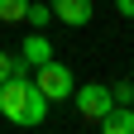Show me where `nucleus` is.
Wrapping results in <instances>:
<instances>
[{"label": "nucleus", "mask_w": 134, "mask_h": 134, "mask_svg": "<svg viewBox=\"0 0 134 134\" xmlns=\"http://www.w3.org/2000/svg\"><path fill=\"white\" fill-rule=\"evenodd\" d=\"M34 67L29 62H14V72L0 81V115H5L10 125H19V129H34V125H43L48 120V100L38 86H34Z\"/></svg>", "instance_id": "nucleus-1"}, {"label": "nucleus", "mask_w": 134, "mask_h": 134, "mask_svg": "<svg viewBox=\"0 0 134 134\" xmlns=\"http://www.w3.org/2000/svg\"><path fill=\"white\" fill-rule=\"evenodd\" d=\"M29 77H34V86H38L48 100H67V96H72V86H77L72 67H67V62H53V58H48V62H38Z\"/></svg>", "instance_id": "nucleus-2"}, {"label": "nucleus", "mask_w": 134, "mask_h": 134, "mask_svg": "<svg viewBox=\"0 0 134 134\" xmlns=\"http://www.w3.org/2000/svg\"><path fill=\"white\" fill-rule=\"evenodd\" d=\"M72 105H77V115H81L86 125H96L100 115H105V110L115 105V100H110V86H105V81H86L81 91L72 86Z\"/></svg>", "instance_id": "nucleus-3"}, {"label": "nucleus", "mask_w": 134, "mask_h": 134, "mask_svg": "<svg viewBox=\"0 0 134 134\" xmlns=\"http://www.w3.org/2000/svg\"><path fill=\"white\" fill-rule=\"evenodd\" d=\"M48 10H53V19H58V24H67V29L91 24V14H96L91 0H48Z\"/></svg>", "instance_id": "nucleus-4"}, {"label": "nucleus", "mask_w": 134, "mask_h": 134, "mask_svg": "<svg viewBox=\"0 0 134 134\" xmlns=\"http://www.w3.org/2000/svg\"><path fill=\"white\" fill-rule=\"evenodd\" d=\"M48 58H53V43H48V34H43V29L24 34V43H19V62L38 67V62H48Z\"/></svg>", "instance_id": "nucleus-5"}, {"label": "nucleus", "mask_w": 134, "mask_h": 134, "mask_svg": "<svg viewBox=\"0 0 134 134\" xmlns=\"http://www.w3.org/2000/svg\"><path fill=\"white\" fill-rule=\"evenodd\" d=\"M96 125L105 129V134H134V105H110Z\"/></svg>", "instance_id": "nucleus-6"}, {"label": "nucleus", "mask_w": 134, "mask_h": 134, "mask_svg": "<svg viewBox=\"0 0 134 134\" xmlns=\"http://www.w3.org/2000/svg\"><path fill=\"white\" fill-rule=\"evenodd\" d=\"M29 0H0V24H24Z\"/></svg>", "instance_id": "nucleus-7"}, {"label": "nucleus", "mask_w": 134, "mask_h": 134, "mask_svg": "<svg viewBox=\"0 0 134 134\" xmlns=\"http://www.w3.org/2000/svg\"><path fill=\"white\" fill-rule=\"evenodd\" d=\"M110 100H115V105H134V81H129V77H120V81L110 86Z\"/></svg>", "instance_id": "nucleus-8"}, {"label": "nucleus", "mask_w": 134, "mask_h": 134, "mask_svg": "<svg viewBox=\"0 0 134 134\" xmlns=\"http://www.w3.org/2000/svg\"><path fill=\"white\" fill-rule=\"evenodd\" d=\"M48 19H53V10H48V5H34V0H29V10H24V24H34V29H43Z\"/></svg>", "instance_id": "nucleus-9"}, {"label": "nucleus", "mask_w": 134, "mask_h": 134, "mask_svg": "<svg viewBox=\"0 0 134 134\" xmlns=\"http://www.w3.org/2000/svg\"><path fill=\"white\" fill-rule=\"evenodd\" d=\"M14 62H19V58H10V53H5V48H0V81H5V77L14 72Z\"/></svg>", "instance_id": "nucleus-10"}, {"label": "nucleus", "mask_w": 134, "mask_h": 134, "mask_svg": "<svg viewBox=\"0 0 134 134\" xmlns=\"http://www.w3.org/2000/svg\"><path fill=\"white\" fill-rule=\"evenodd\" d=\"M115 10H120L125 19H134V0H115Z\"/></svg>", "instance_id": "nucleus-11"}, {"label": "nucleus", "mask_w": 134, "mask_h": 134, "mask_svg": "<svg viewBox=\"0 0 134 134\" xmlns=\"http://www.w3.org/2000/svg\"><path fill=\"white\" fill-rule=\"evenodd\" d=\"M129 81H134V72H129Z\"/></svg>", "instance_id": "nucleus-12"}]
</instances>
